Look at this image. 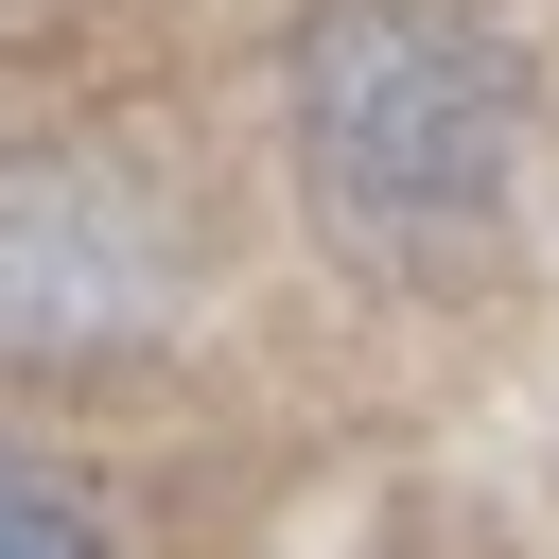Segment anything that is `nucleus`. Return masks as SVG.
<instances>
[{"mask_svg": "<svg viewBox=\"0 0 559 559\" xmlns=\"http://www.w3.org/2000/svg\"><path fill=\"white\" fill-rule=\"evenodd\" d=\"M157 297H175V262L122 175L0 157V349H122V332H157Z\"/></svg>", "mask_w": 559, "mask_h": 559, "instance_id": "obj_2", "label": "nucleus"}, {"mask_svg": "<svg viewBox=\"0 0 559 559\" xmlns=\"http://www.w3.org/2000/svg\"><path fill=\"white\" fill-rule=\"evenodd\" d=\"M297 87H314V192L349 227H437L507 157V87L437 17H349V35L297 52Z\"/></svg>", "mask_w": 559, "mask_h": 559, "instance_id": "obj_1", "label": "nucleus"}, {"mask_svg": "<svg viewBox=\"0 0 559 559\" xmlns=\"http://www.w3.org/2000/svg\"><path fill=\"white\" fill-rule=\"evenodd\" d=\"M0 559H105V542H87V507H70L35 454H0Z\"/></svg>", "mask_w": 559, "mask_h": 559, "instance_id": "obj_3", "label": "nucleus"}]
</instances>
